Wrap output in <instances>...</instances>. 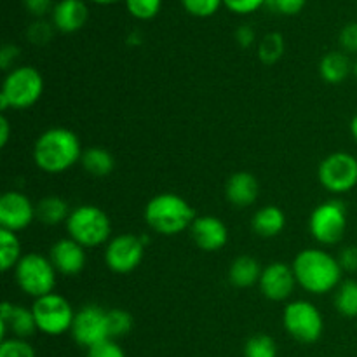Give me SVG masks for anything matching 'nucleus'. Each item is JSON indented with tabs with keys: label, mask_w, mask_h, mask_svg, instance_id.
Returning <instances> with one entry per match:
<instances>
[{
	"label": "nucleus",
	"mask_w": 357,
	"mask_h": 357,
	"mask_svg": "<svg viewBox=\"0 0 357 357\" xmlns=\"http://www.w3.org/2000/svg\"><path fill=\"white\" fill-rule=\"evenodd\" d=\"M284 330L300 344H314L324 330L323 314L314 303L307 300H295L286 305L282 314Z\"/></svg>",
	"instance_id": "0eeeda50"
},
{
	"label": "nucleus",
	"mask_w": 357,
	"mask_h": 357,
	"mask_svg": "<svg viewBox=\"0 0 357 357\" xmlns=\"http://www.w3.org/2000/svg\"><path fill=\"white\" fill-rule=\"evenodd\" d=\"M296 282L312 295H326L340 286L342 268L338 258L323 250H303L293 261Z\"/></svg>",
	"instance_id": "f03ea898"
},
{
	"label": "nucleus",
	"mask_w": 357,
	"mask_h": 357,
	"mask_svg": "<svg viewBox=\"0 0 357 357\" xmlns=\"http://www.w3.org/2000/svg\"><path fill=\"white\" fill-rule=\"evenodd\" d=\"M195 216L194 208L180 195L162 192L149 201L145 208V222L160 236H176L190 229Z\"/></svg>",
	"instance_id": "7ed1b4c3"
},
{
	"label": "nucleus",
	"mask_w": 357,
	"mask_h": 357,
	"mask_svg": "<svg viewBox=\"0 0 357 357\" xmlns=\"http://www.w3.org/2000/svg\"><path fill=\"white\" fill-rule=\"evenodd\" d=\"M255 40H257V33H255V30L250 24H243V26H239L236 30V42L243 49L251 47L255 44Z\"/></svg>",
	"instance_id": "ea45409f"
},
{
	"label": "nucleus",
	"mask_w": 357,
	"mask_h": 357,
	"mask_svg": "<svg viewBox=\"0 0 357 357\" xmlns=\"http://www.w3.org/2000/svg\"><path fill=\"white\" fill-rule=\"evenodd\" d=\"M340 45L345 52L357 54V21L349 23L340 31Z\"/></svg>",
	"instance_id": "e433bc0d"
},
{
	"label": "nucleus",
	"mask_w": 357,
	"mask_h": 357,
	"mask_svg": "<svg viewBox=\"0 0 357 357\" xmlns=\"http://www.w3.org/2000/svg\"><path fill=\"white\" fill-rule=\"evenodd\" d=\"M261 271L264 268H260L257 258L244 255V257L236 258L232 265H230L229 281L236 288H251V286L260 282Z\"/></svg>",
	"instance_id": "4be33fe9"
},
{
	"label": "nucleus",
	"mask_w": 357,
	"mask_h": 357,
	"mask_svg": "<svg viewBox=\"0 0 357 357\" xmlns=\"http://www.w3.org/2000/svg\"><path fill=\"white\" fill-rule=\"evenodd\" d=\"M70 208L66 201L58 195H47L35 204V216L42 225L56 227L59 223H66L70 218Z\"/></svg>",
	"instance_id": "5701e85b"
},
{
	"label": "nucleus",
	"mask_w": 357,
	"mask_h": 357,
	"mask_svg": "<svg viewBox=\"0 0 357 357\" xmlns=\"http://www.w3.org/2000/svg\"><path fill=\"white\" fill-rule=\"evenodd\" d=\"M84 169L91 174V176L103 178L114 171L115 159L107 149L101 146H91V149L84 150L82 159H80Z\"/></svg>",
	"instance_id": "b1692460"
},
{
	"label": "nucleus",
	"mask_w": 357,
	"mask_h": 357,
	"mask_svg": "<svg viewBox=\"0 0 357 357\" xmlns=\"http://www.w3.org/2000/svg\"><path fill=\"white\" fill-rule=\"evenodd\" d=\"M79 136L66 128H51L42 132L33 145L35 166L49 174L68 171L82 159Z\"/></svg>",
	"instance_id": "f257e3e1"
},
{
	"label": "nucleus",
	"mask_w": 357,
	"mask_h": 357,
	"mask_svg": "<svg viewBox=\"0 0 357 357\" xmlns=\"http://www.w3.org/2000/svg\"><path fill=\"white\" fill-rule=\"evenodd\" d=\"M73 340L80 347L91 349L94 345L110 338V328H108V310L98 305H86L75 312V319L72 324Z\"/></svg>",
	"instance_id": "f8f14e48"
},
{
	"label": "nucleus",
	"mask_w": 357,
	"mask_h": 357,
	"mask_svg": "<svg viewBox=\"0 0 357 357\" xmlns=\"http://www.w3.org/2000/svg\"><path fill=\"white\" fill-rule=\"evenodd\" d=\"M265 3L267 0H223V6L236 14H251Z\"/></svg>",
	"instance_id": "c9c22d12"
},
{
	"label": "nucleus",
	"mask_w": 357,
	"mask_h": 357,
	"mask_svg": "<svg viewBox=\"0 0 357 357\" xmlns=\"http://www.w3.org/2000/svg\"><path fill=\"white\" fill-rule=\"evenodd\" d=\"M89 10L84 0H59L51 13L52 24L61 33H75L86 24Z\"/></svg>",
	"instance_id": "a211bd4d"
},
{
	"label": "nucleus",
	"mask_w": 357,
	"mask_h": 357,
	"mask_svg": "<svg viewBox=\"0 0 357 357\" xmlns=\"http://www.w3.org/2000/svg\"><path fill=\"white\" fill-rule=\"evenodd\" d=\"M352 66L354 63L347 56L345 51H331L323 56L319 61V73L328 84H342L345 82L349 75L352 73Z\"/></svg>",
	"instance_id": "aec40b11"
},
{
	"label": "nucleus",
	"mask_w": 357,
	"mask_h": 357,
	"mask_svg": "<svg viewBox=\"0 0 357 357\" xmlns=\"http://www.w3.org/2000/svg\"><path fill=\"white\" fill-rule=\"evenodd\" d=\"M284 54V38L278 31L265 35L258 44V58L264 65H275Z\"/></svg>",
	"instance_id": "bb28decb"
},
{
	"label": "nucleus",
	"mask_w": 357,
	"mask_h": 357,
	"mask_svg": "<svg viewBox=\"0 0 357 357\" xmlns=\"http://www.w3.org/2000/svg\"><path fill=\"white\" fill-rule=\"evenodd\" d=\"M244 357H278V345L268 335H255L244 345Z\"/></svg>",
	"instance_id": "cd10ccee"
},
{
	"label": "nucleus",
	"mask_w": 357,
	"mask_h": 357,
	"mask_svg": "<svg viewBox=\"0 0 357 357\" xmlns=\"http://www.w3.org/2000/svg\"><path fill=\"white\" fill-rule=\"evenodd\" d=\"M21 260V244L16 232L0 229V268L9 272Z\"/></svg>",
	"instance_id": "393cba45"
},
{
	"label": "nucleus",
	"mask_w": 357,
	"mask_h": 357,
	"mask_svg": "<svg viewBox=\"0 0 357 357\" xmlns=\"http://www.w3.org/2000/svg\"><path fill=\"white\" fill-rule=\"evenodd\" d=\"M17 56H20V47L17 45H13V44H6L2 49H0V66H2V70H13L10 66L14 65V61L17 59Z\"/></svg>",
	"instance_id": "58836bf2"
},
{
	"label": "nucleus",
	"mask_w": 357,
	"mask_h": 357,
	"mask_svg": "<svg viewBox=\"0 0 357 357\" xmlns=\"http://www.w3.org/2000/svg\"><path fill=\"white\" fill-rule=\"evenodd\" d=\"M185 10L195 17H209L222 7L223 0H181Z\"/></svg>",
	"instance_id": "2f4dec72"
},
{
	"label": "nucleus",
	"mask_w": 357,
	"mask_h": 357,
	"mask_svg": "<svg viewBox=\"0 0 357 357\" xmlns=\"http://www.w3.org/2000/svg\"><path fill=\"white\" fill-rule=\"evenodd\" d=\"M91 2H94V3H100V6H108V3L119 2V0H91Z\"/></svg>",
	"instance_id": "c03bdc74"
},
{
	"label": "nucleus",
	"mask_w": 357,
	"mask_h": 357,
	"mask_svg": "<svg viewBox=\"0 0 357 357\" xmlns=\"http://www.w3.org/2000/svg\"><path fill=\"white\" fill-rule=\"evenodd\" d=\"M351 135L357 143V114L354 115V117H352V121H351Z\"/></svg>",
	"instance_id": "37998d69"
},
{
	"label": "nucleus",
	"mask_w": 357,
	"mask_h": 357,
	"mask_svg": "<svg viewBox=\"0 0 357 357\" xmlns=\"http://www.w3.org/2000/svg\"><path fill=\"white\" fill-rule=\"evenodd\" d=\"M9 136H10V126L9 121H7L6 115L0 117V146H6L7 142H9Z\"/></svg>",
	"instance_id": "79ce46f5"
},
{
	"label": "nucleus",
	"mask_w": 357,
	"mask_h": 357,
	"mask_svg": "<svg viewBox=\"0 0 357 357\" xmlns=\"http://www.w3.org/2000/svg\"><path fill=\"white\" fill-rule=\"evenodd\" d=\"M52 28H54V24L47 23V21L44 20L33 21L26 30L28 40H30L31 44H37V45L47 44L52 37Z\"/></svg>",
	"instance_id": "473e14b6"
},
{
	"label": "nucleus",
	"mask_w": 357,
	"mask_h": 357,
	"mask_svg": "<svg viewBox=\"0 0 357 357\" xmlns=\"http://www.w3.org/2000/svg\"><path fill=\"white\" fill-rule=\"evenodd\" d=\"M145 255L142 237L135 234H121L112 237L105 248V264L115 274H129L139 267Z\"/></svg>",
	"instance_id": "9b49d317"
},
{
	"label": "nucleus",
	"mask_w": 357,
	"mask_h": 357,
	"mask_svg": "<svg viewBox=\"0 0 357 357\" xmlns=\"http://www.w3.org/2000/svg\"><path fill=\"white\" fill-rule=\"evenodd\" d=\"M352 75H354L356 79H357V58H356V61H354V66H352Z\"/></svg>",
	"instance_id": "a18cd8bd"
},
{
	"label": "nucleus",
	"mask_w": 357,
	"mask_h": 357,
	"mask_svg": "<svg viewBox=\"0 0 357 357\" xmlns=\"http://www.w3.org/2000/svg\"><path fill=\"white\" fill-rule=\"evenodd\" d=\"M160 6H162V0H126L129 14L142 21L153 20L159 14Z\"/></svg>",
	"instance_id": "c756f323"
},
{
	"label": "nucleus",
	"mask_w": 357,
	"mask_h": 357,
	"mask_svg": "<svg viewBox=\"0 0 357 357\" xmlns=\"http://www.w3.org/2000/svg\"><path fill=\"white\" fill-rule=\"evenodd\" d=\"M44 93V77L33 66H16L7 73L0 93V108L24 110L40 100Z\"/></svg>",
	"instance_id": "20e7f679"
},
{
	"label": "nucleus",
	"mask_w": 357,
	"mask_h": 357,
	"mask_svg": "<svg viewBox=\"0 0 357 357\" xmlns=\"http://www.w3.org/2000/svg\"><path fill=\"white\" fill-rule=\"evenodd\" d=\"M258 192H260V187H258L257 178L246 171L234 173L225 187L227 201L239 209L255 204V201L258 199Z\"/></svg>",
	"instance_id": "6ab92c4d"
},
{
	"label": "nucleus",
	"mask_w": 357,
	"mask_h": 357,
	"mask_svg": "<svg viewBox=\"0 0 357 357\" xmlns=\"http://www.w3.org/2000/svg\"><path fill=\"white\" fill-rule=\"evenodd\" d=\"M335 309L344 317H357V281H344L337 288Z\"/></svg>",
	"instance_id": "a878e982"
},
{
	"label": "nucleus",
	"mask_w": 357,
	"mask_h": 357,
	"mask_svg": "<svg viewBox=\"0 0 357 357\" xmlns=\"http://www.w3.org/2000/svg\"><path fill=\"white\" fill-rule=\"evenodd\" d=\"M87 357H126V354L117 342L108 338V340L87 349Z\"/></svg>",
	"instance_id": "f704fd0d"
},
{
	"label": "nucleus",
	"mask_w": 357,
	"mask_h": 357,
	"mask_svg": "<svg viewBox=\"0 0 357 357\" xmlns=\"http://www.w3.org/2000/svg\"><path fill=\"white\" fill-rule=\"evenodd\" d=\"M31 310H33L38 331L49 337H59L72 330L75 312L68 300L63 298L61 295L49 293V295L40 296L33 302Z\"/></svg>",
	"instance_id": "6e6552de"
},
{
	"label": "nucleus",
	"mask_w": 357,
	"mask_h": 357,
	"mask_svg": "<svg viewBox=\"0 0 357 357\" xmlns=\"http://www.w3.org/2000/svg\"><path fill=\"white\" fill-rule=\"evenodd\" d=\"M56 274L58 272L52 267L51 260L38 253L23 255L14 267V278L20 289L35 300L54 293Z\"/></svg>",
	"instance_id": "423d86ee"
},
{
	"label": "nucleus",
	"mask_w": 357,
	"mask_h": 357,
	"mask_svg": "<svg viewBox=\"0 0 357 357\" xmlns=\"http://www.w3.org/2000/svg\"><path fill=\"white\" fill-rule=\"evenodd\" d=\"M251 225L258 236L264 239H272L284 230L286 216L278 206H265L255 213Z\"/></svg>",
	"instance_id": "412c9836"
},
{
	"label": "nucleus",
	"mask_w": 357,
	"mask_h": 357,
	"mask_svg": "<svg viewBox=\"0 0 357 357\" xmlns=\"http://www.w3.org/2000/svg\"><path fill=\"white\" fill-rule=\"evenodd\" d=\"M305 3L307 0H267L265 6H268L274 13L282 14V16H295V14L302 13Z\"/></svg>",
	"instance_id": "72a5a7b5"
},
{
	"label": "nucleus",
	"mask_w": 357,
	"mask_h": 357,
	"mask_svg": "<svg viewBox=\"0 0 357 357\" xmlns=\"http://www.w3.org/2000/svg\"><path fill=\"white\" fill-rule=\"evenodd\" d=\"M188 230H190L192 241L202 251H209V253L222 250L229 241V229L216 216H197Z\"/></svg>",
	"instance_id": "dca6fc26"
},
{
	"label": "nucleus",
	"mask_w": 357,
	"mask_h": 357,
	"mask_svg": "<svg viewBox=\"0 0 357 357\" xmlns=\"http://www.w3.org/2000/svg\"><path fill=\"white\" fill-rule=\"evenodd\" d=\"M298 284L291 265L284 261H274L261 271V278L258 286L265 298L272 302H284L291 296L293 289Z\"/></svg>",
	"instance_id": "4468645a"
},
{
	"label": "nucleus",
	"mask_w": 357,
	"mask_h": 357,
	"mask_svg": "<svg viewBox=\"0 0 357 357\" xmlns=\"http://www.w3.org/2000/svg\"><path fill=\"white\" fill-rule=\"evenodd\" d=\"M52 267L58 274L63 275H77L86 267V248L73 241L72 237L61 239L52 244L51 253H49Z\"/></svg>",
	"instance_id": "f3484780"
},
{
	"label": "nucleus",
	"mask_w": 357,
	"mask_h": 357,
	"mask_svg": "<svg viewBox=\"0 0 357 357\" xmlns=\"http://www.w3.org/2000/svg\"><path fill=\"white\" fill-rule=\"evenodd\" d=\"M310 234L324 246L340 243L347 230V209L340 201H326L317 206L310 215Z\"/></svg>",
	"instance_id": "1a4fd4ad"
},
{
	"label": "nucleus",
	"mask_w": 357,
	"mask_h": 357,
	"mask_svg": "<svg viewBox=\"0 0 357 357\" xmlns=\"http://www.w3.org/2000/svg\"><path fill=\"white\" fill-rule=\"evenodd\" d=\"M108 328H110L112 340L126 337L132 330V316L122 309L108 310Z\"/></svg>",
	"instance_id": "c85d7f7f"
},
{
	"label": "nucleus",
	"mask_w": 357,
	"mask_h": 357,
	"mask_svg": "<svg viewBox=\"0 0 357 357\" xmlns=\"http://www.w3.org/2000/svg\"><path fill=\"white\" fill-rule=\"evenodd\" d=\"M0 357H35V351L26 340L6 338L0 344Z\"/></svg>",
	"instance_id": "7c9ffc66"
},
{
	"label": "nucleus",
	"mask_w": 357,
	"mask_h": 357,
	"mask_svg": "<svg viewBox=\"0 0 357 357\" xmlns=\"http://www.w3.org/2000/svg\"><path fill=\"white\" fill-rule=\"evenodd\" d=\"M321 185L333 194H345L357 185V159L347 152L328 155L317 169Z\"/></svg>",
	"instance_id": "9d476101"
},
{
	"label": "nucleus",
	"mask_w": 357,
	"mask_h": 357,
	"mask_svg": "<svg viewBox=\"0 0 357 357\" xmlns=\"http://www.w3.org/2000/svg\"><path fill=\"white\" fill-rule=\"evenodd\" d=\"M66 232L84 248H96L112 239V222L107 213L93 204H84L70 213Z\"/></svg>",
	"instance_id": "39448f33"
},
{
	"label": "nucleus",
	"mask_w": 357,
	"mask_h": 357,
	"mask_svg": "<svg viewBox=\"0 0 357 357\" xmlns=\"http://www.w3.org/2000/svg\"><path fill=\"white\" fill-rule=\"evenodd\" d=\"M7 331L13 333V338H21V340L31 337L35 331H38L33 310L3 302L0 307V340H6Z\"/></svg>",
	"instance_id": "2eb2a0df"
},
{
	"label": "nucleus",
	"mask_w": 357,
	"mask_h": 357,
	"mask_svg": "<svg viewBox=\"0 0 357 357\" xmlns=\"http://www.w3.org/2000/svg\"><path fill=\"white\" fill-rule=\"evenodd\" d=\"M338 261H340L344 271L356 272L357 271V246L345 248V250L340 253V257H338Z\"/></svg>",
	"instance_id": "a19ab883"
},
{
	"label": "nucleus",
	"mask_w": 357,
	"mask_h": 357,
	"mask_svg": "<svg viewBox=\"0 0 357 357\" xmlns=\"http://www.w3.org/2000/svg\"><path fill=\"white\" fill-rule=\"evenodd\" d=\"M37 220L35 204L21 192H6L0 197V229L20 232Z\"/></svg>",
	"instance_id": "ddd939ff"
},
{
	"label": "nucleus",
	"mask_w": 357,
	"mask_h": 357,
	"mask_svg": "<svg viewBox=\"0 0 357 357\" xmlns=\"http://www.w3.org/2000/svg\"><path fill=\"white\" fill-rule=\"evenodd\" d=\"M23 3L28 13L35 17H42L47 13H52L56 6V3H52V0H23Z\"/></svg>",
	"instance_id": "4c0bfd02"
}]
</instances>
